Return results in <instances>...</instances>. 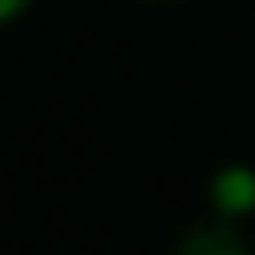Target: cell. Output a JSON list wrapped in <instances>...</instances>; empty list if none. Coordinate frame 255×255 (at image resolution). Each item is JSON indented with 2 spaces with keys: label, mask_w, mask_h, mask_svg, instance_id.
<instances>
[{
  "label": "cell",
  "mask_w": 255,
  "mask_h": 255,
  "mask_svg": "<svg viewBox=\"0 0 255 255\" xmlns=\"http://www.w3.org/2000/svg\"><path fill=\"white\" fill-rule=\"evenodd\" d=\"M208 198L224 219H245L255 208V167H224L208 182Z\"/></svg>",
  "instance_id": "6da1fadb"
},
{
  "label": "cell",
  "mask_w": 255,
  "mask_h": 255,
  "mask_svg": "<svg viewBox=\"0 0 255 255\" xmlns=\"http://www.w3.org/2000/svg\"><path fill=\"white\" fill-rule=\"evenodd\" d=\"M177 255H250V250L240 245V235L229 224H198L188 240H182Z\"/></svg>",
  "instance_id": "7a4b0ae2"
},
{
  "label": "cell",
  "mask_w": 255,
  "mask_h": 255,
  "mask_svg": "<svg viewBox=\"0 0 255 255\" xmlns=\"http://www.w3.org/2000/svg\"><path fill=\"white\" fill-rule=\"evenodd\" d=\"M21 10H26V0H0V16H5V21H16Z\"/></svg>",
  "instance_id": "3957f363"
}]
</instances>
